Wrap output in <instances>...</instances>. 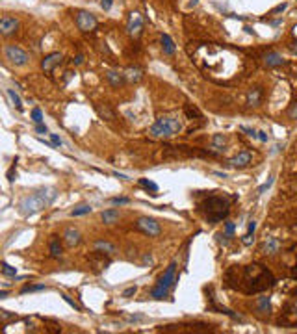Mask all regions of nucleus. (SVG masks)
Here are the masks:
<instances>
[{
	"label": "nucleus",
	"mask_w": 297,
	"mask_h": 334,
	"mask_svg": "<svg viewBox=\"0 0 297 334\" xmlns=\"http://www.w3.org/2000/svg\"><path fill=\"white\" fill-rule=\"evenodd\" d=\"M56 197H58V191L54 188L35 189L28 197L21 199V202H19V214H21L22 217H30L33 214L41 212L43 208L50 206Z\"/></svg>",
	"instance_id": "obj_1"
},
{
	"label": "nucleus",
	"mask_w": 297,
	"mask_h": 334,
	"mask_svg": "<svg viewBox=\"0 0 297 334\" xmlns=\"http://www.w3.org/2000/svg\"><path fill=\"white\" fill-rule=\"evenodd\" d=\"M182 130V123L177 115H162L154 121V125L150 126L148 134L158 139H169V137L177 136Z\"/></svg>",
	"instance_id": "obj_2"
},
{
	"label": "nucleus",
	"mask_w": 297,
	"mask_h": 334,
	"mask_svg": "<svg viewBox=\"0 0 297 334\" xmlns=\"http://www.w3.org/2000/svg\"><path fill=\"white\" fill-rule=\"evenodd\" d=\"M175 275H177V264L173 262L169 267H167V271L164 273V277L158 281V284L152 288L150 297L152 299H164L167 295V292H169V288L173 286V282H175Z\"/></svg>",
	"instance_id": "obj_3"
},
{
	"label": "nucleus",
	"mask_w": 297,
	"mask_h": 334,
	"mask_svg": "<svg viewBox=\"0 0 297 334\" xmlns=\"http://www.w3.org/2000/svg\"><path fill=\"white\" fill-rule=\"evenodd\" d=\"M4 56L15 67H24L28 63V60H30V56L24 52L21 47H17V45H6L4 47Z\"/></svg>",
	"instance_id": "obj_4"
},
{
	"label": "nucleus",
	"mask_w": 297,
	"mask_h": 334,
	"mask_svg": "<svg viewBox=\"0 0 297 334\" xmlns=\"http://www.w3.org/2000/svg\"><path fill=\"white\" fill-rule=\"evenodd\" d=\"M136 229L141 230L143 234H147L148 238H156V236H160V232H162L160 223L156 219H152V217H139L136 221Z\"/></svg>",
	"instance_id": "obj_5"
},
{
	"label": "nucleus",
	"mask_w": 297,
	"mask_h": 334,
	"mask_svg": "<svg viewBox=\"0 0 297 334\" xmlns=\"http://www.w3.org/2000/svg\"><path fill=\"white\" fill-rule=\"evenodd\" d=\"M127 32L130 37L138 39L143 32V15L139 11H132L130 17H128V24H127Z\"/></svg>",
	"instance_id": "obj_6"
},
{
	"label": "nucleus",
	"mask_w": 297,
	"mask_h": 334,
	"mask_svg": "<svg viewBox=\"0 0 297 334\" xmlns=\"http://www.w3.org/2000/svg\"><path fill=\"white\" fill-rule=\"evenodd\" d=\"M76 26L82 32H93L97 28V19L89 11H78L76 13Z\"/></svg>",
	"instance_id": "obj_7"
},
{
	"label": "nucleus",
	"mask_w": 297,
	"mask_h": 334,
	"mask_svg": "<svg viewBox=\"0 0 297 334\" xmlns=\"http://www.w3.org/2000/svg\"><path fill=\"white\" fill-rule=\"evenodd\" d=\"M17 28H19V21H17L15 17L4 15V17L0 19V32H2V35H11V33L17 32Z\"/></svg>",
	"instance_id": "obj_8"
},
{
	"label": "nucleus",
	"mask_w": 297,
	"mask_h": 334,
	"mask_svg": "<svg viewBox=\"0 0 297 334\" xmlns=\"http://www.w3.org/2000/svg\"><path fill=\"white\" fill-rule=\"evenodd\" d=\"M251 160H253V154H251L249 150H242V152H238L229 164H231V167H234V169H244V167H247L251 164Z\"/></svg>",
	"instance_id": "obj_9"
},
{
	"label": "nucleus",
	"mask_w": 297,
	"mask_h": 334,
	"mask_svg": "<svg viewBox=\"0 0 297 334\" xmlns=\"http://www.w3.org/2000/svg\"><path fill=\"white\" fill-rule=\"evenodd\" d=\"M62 60H64V56L60 52H52L49 54V56H45L41 62V69L43 71H47V73H50L56 65H60L62 63Z\"/></svg>",
	"instance_id": "obj_10"
},
{
	"label": "nucleus",
	"mask_w": 297,
	"mask_h": 334,
	"mask_svg": "<svg viewBox=\"0 0 297 334\" xmlns=\"http://www.w3.org/2000/svg\"><path fill=\"white\" fill-rule=\"evenodd\" d=\"M279 249H280V241L277 240V238H273V236L265 238L264 243H262V252L264 254H277Z\"/></svg>",
	"instance_id": "obj_11"
},
{
	"label": "nucleus",
	"mask_w": 297,
	"mask_h": 334,
	"mask_svg": "<svg viewBox=\"0 0 297 334\" xmlns=\"http://www.w3.org/2000/svg\"><path fill=\"white\" fill-rule=\"evenodd\" d=\"M284 63H286V60H284L279 52H269L264 56L265 67H280V65H284Z\"/></svg>",
	"instance_id": "obj_12"
},
{
	"label": "nucleus",
	"mask_w": 297,
	"mask_h": 334,
	"mask_svg": "<svg viewBox=\"0 0 297 334\" xmlns=\"http://www.w3.org/2000/svg\"><path fill=\"white\" fill-rule=\"evenodd\" d=\"M64 240L67 243V247H76L80 243V232L76 229H67L64 234Z\"/></svg>",
	"instance_id": "obj_13"
},
{
	"label": "nucleus",
	"mask_w": 297,
	"mask_h": 334,
	"mask_svg": "<svg viewBox=\"0 0 297 334\" xmlns=\"http://www.w3.org/2000/svg\"><path fill=\"white\" fill-rule=\"evenodd\" d=\"M125 74L117 73V71H108L106 73V82L112 85V87H119V85H123L125 84Z\"/></svg>",
	"instance_id": "obj_14"
},
{
	"label": "nucleus",
	"mask_w": 297,
	"mask_h": 334,
	"mask_svg": "<svg viewBox=\"0 0 297 334\" xmlns=\"http://www.w3.org/2000/svg\"><path fill=\"white\" fill-rule=\"evenodd\" d=\"M119 210L116 208H110V210H104L102 214H100V219H102V223L104 225H114V223H117L119 221Z\"/></svg>",
	"instance_id": "obj_15"
},
{
	"label": "nucleus",
	"mask_w": 297,
	"mask_h": 334,
	"mask_svg": "<svg viewBox=\"0 0 297 334\" xmlns=\"http://www.w3.org/2000/svg\"><path fill=\"white\" fill-rule=\"evenodd\" d=\"M125 78H127L128 82L138 84V82H141V78H143V71H141L139 67H128L127 71H125Z\"/></svg>",
	"instance_id": "obj_16"
},
{
	"label": "nucleus",
	"mask_w": 297,
	"mask_h": 334,
	"mask_svg": "<svg viewBox=\"0 0 297 334\" xmlns=\"http://www.w3.org/2000/svg\"><path fill=\"white\" fill-rule=\"evenodd\" d=\"M162 50H164V54H167V56H173L175 50H177L175 43H173V39H171L167 33H162Z\"/></svg>",
	"instance_id": "obj_17"
},
{
	"label": "nucleus",
	"mask_w": 297,
	"mask_h": 334,
	"mask_svg": "<svg viewBox=\"0 0 297 334\" xmlns=\"http://www.w3.org/2000/svg\"><path fill=\"white\" fill-rule=\"evenodd\" d=\"M262 100V89L260 87H253L249 95H247V104L249 106H258Z\"/></svg>",
	"instance_id": "obj_18"
},
{
	"label": "nucleus",
	"mask_w": 297,
	"mask_h": 334,
	"mask_svg": "<svg viewBox=\"0 0 297 334\" xmlns=\"http://www.w3.org/2000/svg\"><path fill=\"white\" fill-rule=\"evenodd\" d=\"M49 247H50V256H54V258H60L62 256V243L58 240V236H52Z\"/></svg>",
	"instance_id": "obj_19"
},
{
	"label": "nucleus",
	"mask_w": 297,
	"mask_h": 334,
	"mask_svg": "<svg viewBox=\"0 0 297 334\" xmlns=\"http://www.w3.org/2000/svg\"><path fill=\"white\" fill-rule=\"evenodd\" d=\"M95 250H100V252H106V254H112V252H116V247L112 245V243H108V241H102V240H99L95 241Z\"/></svg>",
	"instance_id": "obj_20"
},
{
	"label": "nucleus",
	"mask_w": 297,
	"mask_h": 334,
	"mask_svg": "<svg viewBox=\"0 0 297 334\" xmlns=\"http://www.w3.org/2000/svg\"><path fill=\"white\" fill-rule=\"evenodd\" d=\"M256 310L262 314L269 312V297L267 295H262V297L256 299Z\"/></svg>",
	"instance_id": "obj_21"
},
{
	"label": "nucleus",
	"mask_w": 297,
	"mask_h": 334,
	"mask_svg": "<svg viewBox=\"0 0 297 334\" xmlns=\"http://www.w3.org/2000/svg\"><path fill=\"white\" fill-rule=\"evenodd\" d=\"M6 95H8V97H10L11 104L15 106V108H17V110H19V112H22V100H21V97H19V95L15 93V91H13V89H6Z\"/></svg>",
	"instance_id": "obj_22"
},
{
	"label": "nucleus",
	"mask_w": 297,
	"mask_h": 334,
	"mask_svg": "<svg viewBox=\"0 0 297 334\" xmlns=\"http://www.w3.org/2000/svg\"><path fill=\"white\" fill-rule=\"evenodd\" d=\"M2 275L4 277H10V279H15L17 277V267L10 266L8 262H2Z\"/></svg>",
	"instance_id": "obj_23"
},
{
	"label": "nucleus",
	"mask_w": 297,
	"mask_h": 334,
	"mask_svg": "<svg viewBox=\"0 0 297 334\" xmlns=\"http://www.w3.org/2000/svg\"><path fill=\"white\" fill-rule=\"evenodd\" d=\"M91 206H89V204H80V206H76V208L73 210V212H71V216H74V217H76V216H85V214H91Z\"/></svg>",
	"instance_id": "obj_24"
},
{
	"label": "nucleus",
	"mask_w": 297,
	"mask_h": 334,
	"mask_svg": "<svg viewBox=\"0 0 297 334\" xmlns=\"http://www.w3.org/2000/svg\"><path fill=\"white\" fill-rule=\"evenodd\" d=\"M139 186H141V188H145V189H150V191H152V195H156V193H158V186H156L154 182L147 180V178H141V180H139Z\"/></svg>",
	"instance_id": "obj_25"
},
{
	"label": "nucleus",
	"mask_w": 297,
	"mask_h": 334,
	"mask_svg": "<svg viewBox=\"0 0 297 334\" xmlns=\"http://www.w3.org/2000/svg\"><path fill=\"white\" fill-rule=\"evenodd\" d=\"M234 230H236V225H234L232 221H227L225 223V234H223V238L225 240H231L234 236Z\"/></svg>",
	"instance_id": "obj_26"
},
{
	"label": "nucleus",
	"mask_w": 297,
	"mask_h": 334,
	"mask_svg": "<svg viewBox=\"0 0 297 334\" xmlns=\"http://www.w3.org/2000/svg\"><path fill=\"white\" fill-rule=\"evenodd\" d=\"M225 143H227V139H225L221 134H215V136H214L212 145L215 147V149H223V147H225Z\"/></svg>",
	"instance_id": "obj_27"
},
{
	"label": "nucleus",
	"mask_w": 297,
	"mask_h": 334,
	"mask_svg": "<svg viewBox=\"0 0 297 334\" xmlns=\"http://www.w3.org/2000/svg\"><path fill=\"white\" fill-rule=\"evenodd\" d=\"M97 112H99V114L102 115V117H106L108 121H112V119L116 117V115H114V112H110V110H108L106 106H104V108H102V106H99V108H97Z\"/></svg>",
	"instance_id": "obj_28"
},
{
	"label": "nucleus",
	"mask_w": 297,
	"mask_h": 334,
	"mask_svg": "<svg viewBox=\"0 0 297 334\" xmlns=\"http://www.w3.org/2000/svg\"><path fill=\"white\" fill-rule=\"evenodd\" d=\"M32 121L35 123V125L43 123V112L39 110V108H33L32 110Z\"/></svg>",
	"instance_id": "obj_29"
},
{
	"label": "nucleus",
	"mask_w": 297,
	"mask_h": 334,
	"mask_svg": "<svg viewBox=\"0 0 297 334\" xmlns=\"http://www.w3.org/2000/svg\"><path fill=\"white\" fill-rule=\"evenodd\" d=\"M39 290H47V286H45V284H39V286H30V284H28V286H24V288H22V290H21V293H28V292H39Z\"/></svg>",
	"instance_id": "obj_30"
},
{
	"label": "nucleus",
	"mask_w": 297,
	"mask_h": 334,
	"mask_svg": "<svg viewBox=\"0 0 297 334\" xmlns=\"http://www.w3.org/2000/svg\"><path fill=\"white\" fill-rule=\"evenodd\" d=\"M130 202V199L127 197H114L112 199V204H128Z\"/></svg>",
	"instance_id": "obj_31"
},
{
	"label": "nucleus",
	"mask_w": 297,
	"mask_h": 334,
	"mask_svg": "<svg viewBox=\"0 0 297 334\" xmlns=\"http://www.w3.org/2000/svg\"><path fill=\"white\" fill-rule=\"evenodd\" d=\"M271 184H273V178H269V180H267L265 184H262V186L258 188V193H264V191H267V189L271 188Z\"/></svg>",
	"instance_id": "obj_32"
},
{
	"label": "nucleus",
	"mask_w": 297,
	"mask_h": 334,
	"mask_svg": "<svg viewBox=\"0 0 297 334\" xmlns=\"http://www.w3.org/2000/svg\"><path fill=\"white\" fill-rule=\"evenodd\" d=\"M15 162H17V160H15ZM15 162H13V166H11L10 171H8V180H10V182H13L15 177H17V173H15Z\"/></svg>",
	"instance_id": "obj_33"
},
{
	"label": "nucleus",
	"mask_w": 297,
	"mask_h": 334,
	"mask_svg": "<svg viewBox=\"0 0 297 334\" xmlns=\"http://www.w3.org/2000/svg\"><path fill=\"white\" fill-rule=\"evenodd\" d=\"M136 292H138V288H136V286H130V288H127V290L123 292V297H132Z\"/></svg>",
	"instance_id": "obj_34"
},
{
	"label": "nucleus",
	"mask_w": 297,
	"mask_h": 334,
	"mask_svg": "<svg viewBox=\"0 0 297 334\" xmlns=\"http://www.w3.org/2000/svg\"><path fill=\"white\" fill-rule=\"evenodd\" d=\"M288 115H290V119H294V121H297V100H296V104L290 108V112H288Z\"/></svg>",
	"instance_id": "obj_35"
},
{
	"label": "nucleus",
	"mask_w": 297,
	"mask_h": 334,
	"mask_svg": "<svg viewBox=\"0 0 297 334\" xmlns=\"http://www.w3.org/2000/svg\"><path fill=\"white\" fill-rule=\"evenodd\" d=\"M35 132H37V134H49V128H47V125L39 123V125L35 126Z\"/></svg>",
	"instance_id": "obj_36"
},
{
	"label": "nucleus",
	"mask_w": 297,
	"mask_h": 334,
	"mask_svg": "<svg viewBox=\"0 0 297 334\" xmlns=\"http://www.w3.org/2000/svg\"><path fill=\"white\" fill-rule=\"evenodd\" d=\"M253 240H255V238H253V232H247L242 241H244V245H251V243H253Z\"/></svg>",
	"instance_id": "obj_37"
},
{
	"label": "nucleus",
	"mask_w": 297,
	"mask_h": 334,
	"mask_svg": "<svg viewBox=\"0 0 297 334\" xmlns=\"http://www.w3.org/2000/svg\"><path fill=\"white\" fill-rule=\"evenodd\" d=\"M62 297H64V301H67V303H69V304H71V306H73L74 310H80V308H78V304L74 303V301H73V299H71V297H69V295H65V293H64Z\"/></svg>",
	"instance_id": "obj_38"
},
{
	"label": "nucleus",
	"mask_w": 297,
	"mask_h": 334,
	"mask_svg": "<svg viewBox=\"0 0 297 334\" xmlns=\"http://www.w3.org/2000/svg\"><path fill=\"white\" fill-rule=\"evenodd\" d=\"M50 136V141H52V145H56V147H62V139L60 137L56 136V134H49Z\"/></svg>",
	"instance_id": "obj_39"
},
{
	"label": "nucleus",
	"mask_w": 297,
	"mask_h": 334,
	"mask_svg": "<svg viewBox=\"0 0 297 334\" xmlns=\"http://www.w3.org/2000/svg\"><path fill=\"white\" fill-rule=\"evenodd\" d=\"M100 4H102V10L108 11V10H110V8H112V4H114V0H102Z\"/></svg>",
	"instance_id": "obj_40"
},
{
	"label": "nucleus",
	"mask_w": 297,
	"mask_h": 334,
	"mask_svg": "<svg viewBox=\"0 0 297 334\" xmlns=\"http://www.w3.org/2000/svg\"><path fill=\"white\" fill-rule=\"evenodd\" d=\"M80 63H84V56H82V54H78V56L74 58V65H80Z\"/></svg>",
	"instance_id": "obj_41"
},
{
	"label": "nucleus",
	"mask_w": 297,
	"mask_h": 334,
	"mask_svg": "<svg viewBox=\"0 0 297 334\" xmlns=\"http://www.w3.org/2000/svg\"><path fill=\"white\" fill-rule=\"evenodd\" d=\"M255 230H256V221H251V223H249V230H247V232H253V234H255Z\"/></svg>",
	"instance_id": "obj_42"
},
{
	"label": "nucleus",
	"mask_w": 297,
	"mask_h": 334,
	"mask_svg": "<svg viewBox=\"0 0 297 334\" xmlns=\"http://www.w3.org/2000/svg\"><path fill=\"white\" fill-rule=\"evenodd\" d=\"M258 139L260 141H267V134L265 132H258Z\"/></svg>",
	"instance_id": "obj_43"
},
{
	"label": "nucleus",
	"mask_w": 297,
	"mask_h": 334,
	"mask_svg": "<svg viewBox=\"0 0 297 334\" xmlns=\"http://www.w3.org/2000/svg\"><path fill=\"white\" fill-rule=\"evenodd\" d=\"M284 8H286V4H280V6H277L275 10H273V13H279V11H282Z\"/></svg>",
	"instance_id": "obj_44"
},
{
	"label": "nucleus",
	"mask_w": 297,
	"mask_h": 334,
	"mask_svg": "<svg viewBox=\"0 0 297 334\" xmlns=\"http://www.w3.org/2000/svg\"><path fill=\"white\" fill-rule=\"evenodd\" d=\"M114 177H117V178H123V180H127V175H123V173H117V171H116V173H114Z\"/></svg>",
	"instance_id": "obj_45"
},
{
	"label": "nucleus",
	"mask_w": 297,
	"mask_h": 334,
	"mask_svg": "<svg viewBox=\"0 0 297 334\" xmlns=\"http://www.w3.org/2000/svg\"><path fill=\"white\" fill-rule=\"evenodd\" d=\"M6 297H8V292H6V290H2V292H0V299H6Z\"/></svg>",
	"instance_id": "obj_46"
},
{
	"label": "nucleus",
	"mask_w": 297,
	"mask_h": 334,
	"mask_svg": "<svg viewBox=\"0 0 297 334\" xmlns=\"http://www.w3.org/2000/svg\"><path fill=\"white\" fill-rule=\"evenodd\" d=\"M143 262H148V264H150V262H152V258H150V254H145V256H143Z\"/></svg>",
	"instance_id": "obj_47"
},
{
	"label": "nucleus",
	"mask_w": 297,
	"mask_h": 334,
	"mask_svg": "<svg viewBox=\"0 0 297 334\" xmlns=\"http://www.w3.org/2000/svg\"><path fill=\"white\" fill-rule=\"evenodd\" d=\"M292 50H294V52H297V47H292Z\"/></svg>",
	"instance_id": "obj_48"
},
{
	"label": "nucleus",
	"mask_w": 297,
	"mask_h": 334,
	"mask_svg": "<svg viewBox=\"0 0 297 334\" xmlns=\"http://www.w3.org/2000/svg\"><path fill=\"white\" fill-rule=\"evenodd\" d=\"M294 73H296V76H297V67H296V69H294Z\"/></svg>",
	"instance_id": "obj_49"
}]
</instances>
